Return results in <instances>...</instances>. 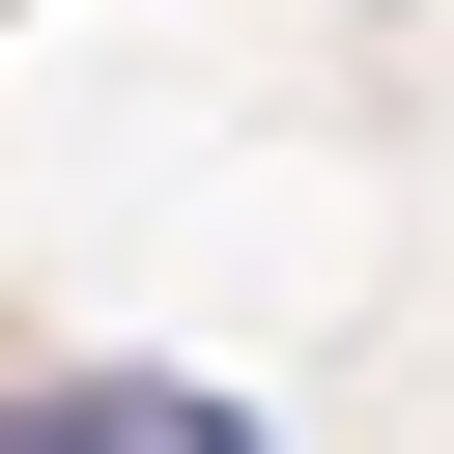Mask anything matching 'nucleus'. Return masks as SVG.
Masks as SVG:
<instances>
[{
    "mask_svg": "<svg viewBox=\"0 0 454 454\" xmlns=\"http://www.w3.org/2000/svg\"><path fill=\"white\" fill-rule=\"evenodd\" d=\"M142 397H170V369H85V397H0V454H142Z\"/></svg>",
    "mask_w": 454,
    "mask_h": 454,
    "instance_id": "nucleus-1",
    "label": "nucleus"
},
{
    "mask_svg": "<svg viewBox=\"0 0 454 454\" xmlns=\"http://www.w3.org/2000/svg\"><path fill=\"white\" fill-rule=\"evenodd\" d=\"M142 454H284V426H255V397H142Z\"/></svg>",
    "mask_w": 454,
    "mask_h": 454,
    "instance_id": "nucleus-2",
    "label": "nucleus"
}]
</instances>
